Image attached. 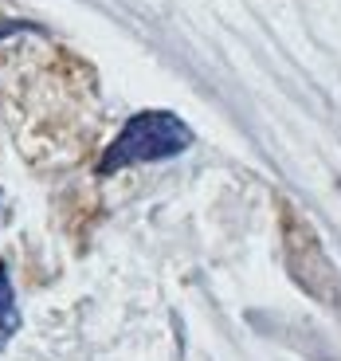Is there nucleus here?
Here are the masks:
<instances>
[{
    "instance_id": "nucleus-1",
    "label": "nucleus",
    "mask_w": 341,
    "mask_h": 361,
    "mask_svg": "<svg viewBox=\"0 0 341 361\" xmlns=\"http://www.w3.org/2000/svg\"><path fill=\"white\" fill-rule=\"evenodd\" d=\"M189 145H192V130L185 118L169 114V110H142V114L126 118V126L106 145L99 173L110 177V173H122L130 165L169 161V157H180Z\"/></svg>"
},
{
    "instance_id": "nucleus-2",
    "label": "nucleus",
    "mask_w": 341,
    "mask_h": 361,
    "mask_svg": "<svg viewBox=\"0 0 341 361\" xmlns=\"http://www.w3.org/2000/svg\"><path fill=\"white\" fill-rule=\"evenodd\" d=\"M287 247H290V275L302 283L306 295H314L318 302H330V307H341L337 271L326 259L318 235L302 224V216H290V212H287Z\"/></svg>"
},
{
    "instance_id": "nucleus-3",
    "label": "nucleus",
    "mask_w": 341,
    "mask_h": 361,
    "mask_svg": "<svg viewBox=\"0 0 341 361\" xmlns=\"http://www.w3.org/2000/svg\"><path fill=\"white\" fill-rule=\"evenodd\" d=\"M16 330H20L16 290H12V279H8V263H0V350L12 342Z\"/></svg>"
}]
</instances>
